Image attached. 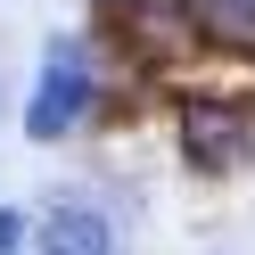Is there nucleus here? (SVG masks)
Returning a JSON list of instances; mask_svg holds the SVG:
<instances>
[{
	"instance_id": "f03ea898",
	"label": "nucleus",
	"mask_w": 255,
	"mask_h": 255,
	"mask_svg": "<svg viewBox=\"0 0 255 255\" xmlns=\"http://www.w3.org/2000/svg\"><path fill=\"white\" fill-rule=\"evenodd\" d=\"M41 255H116V231L99 206H58L41 222Z\"/></svg>"
},
{
	"instance_id": "f257e3e1",
	"label": "nucleus",
	"mask_w": 255,
	"mask_h": 255,
	"mask_svg": "<svg viewBox=\"0 0 255 255\" xmlns=\"http://www.w3.org/2000/svg\"><path fill=\"white\" fill-rule=\"evenodd\" d=\"M83 107H91V58H83V41H58L50 66H41V83H33L25 132H33V140H58V132L83 124Z\"/></svg>"
},
{
	"instance_id": "20e7f679",
	"label": "nucleus",
	"mask_w": 255,
	"mask_h": 255,
	"mask_svg": "<svg viewBox=\"0 0 255 255\" xmlns=\"http://www.w3.org/2000/svg\"><path fill=\"white\" fill-rule=\"evenodd\" d=\"M25 231H33V222H25V214H8V206H0V255H17V247H25Z\"/></svg>"
},
{
	"instance_id": "7ed1b4c3",
	"label": "nucleus",
	"mask_w": 255,
	"mask_h": 255,
	"mask_svg": "<svg viewBox=\"0 0 255 255\" xmlns=\"http://www.w3.org/2000/svg\"><path fill=\"white\" fill-rule=\"evenodd\" d=\"M231 116H222V107H189V156H198V165H231Z\"/></svg>"
}]
</instances>
